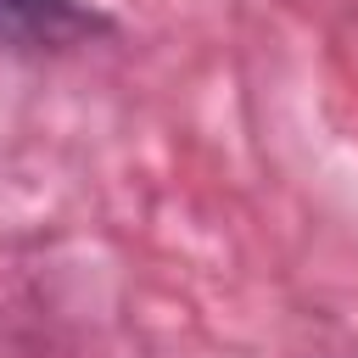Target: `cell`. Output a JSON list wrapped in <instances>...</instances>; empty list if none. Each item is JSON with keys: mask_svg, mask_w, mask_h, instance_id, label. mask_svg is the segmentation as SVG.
I'll return each instance as SVG.
<instances>
[{"mask_svg": "<svg viewBox=\"0 0 358 358\" xmlns=\"http://www.w3.org/2000/svg\"><path fill=\"white\" fill-rule=\"evenodd\" d=\"M106 34V17L78 0H0V39L17 50H73Z\"/></svg>", "mask_w": 358, "mask_h": 358, "instance_id": "6da1fadb", "label": "cell"}]
</instances>
